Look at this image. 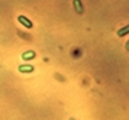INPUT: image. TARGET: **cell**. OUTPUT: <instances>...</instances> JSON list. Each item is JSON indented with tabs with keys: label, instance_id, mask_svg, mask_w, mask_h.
I'll return each mask as SVG.
<instances>
[{
	"label": "cell",
	"instance_id": "obj_2",
	"mask_svg": "<svg viewBox=\"0 0 129 120\" xmlns=\"http://www.w3.org/2000/svg\"><path fill=\"white\" fill-rule=\"evenodd\" d=\"M19 71L20 72H32L34 71V67H30V65H20L19 67Z\"/></svg>",
	"mask_w": 129,
	"mask_h": 120
},
{
	"label": "cell",
	"instance_id": "obj_4",
	"mask_svg": "<svg viewBox=\"0 0 129 120\" xmlns=\"http://www.w3.org/2000/svg\"><path fill=\"white\" fill-rule=\"evenodd\" d=\"M35 57V52L34 51H28L23 54V59H29V58H34Z\"/></svg>",
	"mask_w": 129,
	"mask_h": 120
},
{
	"label": "cell",
	"instance_id": "obj_3",
	"mask_svg": "<svg viewBox=\"0 0 129 120\" xmlns=\"http://www.w3.org/2000/svg\"><path fill=\"white\" fill-rule=\"evenodd\" d=\"M74 7L78 13H83V6H81V0H74Z\"/></svg>",
	"mask_w": 129,
	"mask_h": 120
},
{
	"label": "cell",
	"instance_id": "obj_5",
	"mask_svg": "<svg viewBox=\"0 0 129 120\" xmlns=\"http://www.w3.org/2000/svg\"><path fill=\"white\" fill-rule=\"evenodd\" d=\"M128 32H129V26H125V28H122L117 32V35H119V36H123V35H128Z\"/></svg>",
	"mask_w": 129,
	"mask_h": 120
},
{
	"label": "cell",
	"instance_id": "obj_1",
	"mask_svg": "<svg viewBox=\"0 0 129 120\" xmlns=\"http://www.w3.org/2000/svg\"><path fill=\"white\" fill-rule=\"evenodd\" d=\"M18 22L20 23V25H23L25 28H28V29H30L32 26H34V23L30 22L26 16H18Z\"/></svg>",
	"mask_w": 129,
	"mask_h": 120
}]
</instances>
